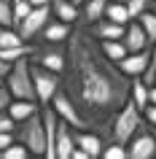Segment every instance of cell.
<instances>
[{"label": "cell", "mask_w": 156, "mask_h": 159, "mask_svg": "<svg viewBox=\"0 0 156 159\" xmlns=\"http://www.w3.org/2000/svg\"><path fill=\"white\" fill-rule=\"evenodd\" d=\"M65 92L89 124L113 119L132 94V78L105 57L89 27H73L67 38Z\"/></svg>", "instance_id": "1"}, {"label": "cell", "mask_w": 156, "mask_h": 159, "mask_svg": "<svg viewBox=\"0 0 156 159\" xmlns=\"http://www.w3.org/2000/svg\"><path fill=\"white\" fill-rule=\"evenodd\" d=\"M143 121H145L143 108L129 97V100L121 105V111L110 119V127H108V129H110V140L129 146V140L135 138V132H137L140 127H143Z\"/></svg>", "instance_id": "2"}, {"label": "cell", "mask_w": 156, "mask_h": 159, "mask_svg": "<svg viewBox=\"0 0 156 159\" xmlns=\"http://www.w3.org/2000/svg\"><path fill=\"white\" fill-rule=\"evenodd\" d=\"M6 86L19 100H35L38 102V92H35V81H33V59L30 57L16 59L11 65L8 75H6Z\"/></svg>", "instance_id": "3"}, {"label": "cell", "mask_w": 156, "mask_h": 159, "mask_svg": "<svg viewBox=\"0 0 156 159\" xmlns=\"http://www.w3.org/2000/svg\"><path fill=\"white\" fill-rule=\"evenodd\" d=\"M16 140L25 143L30 154L35 157H46V148H49V143H46V124H43V113H33L30 119L25 121H19L16 127Z\"/></svg>", "instance_id": "4"}, {"label": "cell", "mask_w": 156, "mask_h": 159, "mask_svg": "<svg viewBox=\"0 0 156 159\" xmlns=\"http://www.w3.org/2000/svg\"><path fill=\"white\" fill-rule=\"evenodd\" d=\"M62 73H54L43 65H35L33 62V81H35V92H38V102L46 105V102L54 100V94L62 89Z\"/></svg>", "instance_id": "5"}, {"label": "cell", "mask_w": 156, "mask_h": 159, "mask_svg": "<svg viewBox=\"0 0 156 159\" xmlns=\"http://www.w3.org/2000/svg\"><path fill=\"white\" fill-rule=\"evenodd\" d=\"M35 65H43L54 70V73H65L67 65V49H62V43H46L41 49H35V54L30 57Z\"/></svg>", "instance_id": "6"}, {"label": "cell", "mask_w": 156, "mask_h": 159, "mask_svg": "<svg viewBox=\"0 0 156 159\" xmlns=\"http://www.w3.org/2000/svg\"><path fill=\"white\" fill-rule=\"evenodd\" d=\"M51 105H54V111H57V113L65 119V121H70L75 129H89V121H86V116L78 111V105L70 100V94H67V92H62V89H59V92L54 94Z\"/></svg>", "instance_id": "7"}, {"label": "cell", "mask_w": 156, "mask_h": 159, "mask_svg": "<svg viewBox=\"0 0 156 159\" xmlns=\"http://www.w3.org/2000/svg\"><path fill=\"white\" fill-rule=\"evenodd\" d=\"M51 16H54V11H51V6H35L33 11H30V16L19 25V33H22V38L25 41H30V38H38V35L43 33V27L51 22Z\"/></svg>", "instance_id": "8"}, {"label": "cell", "mask_w": 156, "mask_h": 159, "mask_svg": "<svg viewBox=\"0 0 156 159\" xmlns=\"http://www.w3.org/2000/svg\"><path fill=\"white\" fill-rule=\"evenodd\" d=\"M129 159H154L156 157V135L151 129H145V124L140 127L135 138L129 140Z\"/></svg>", "instance_id": "9"}, {"label": "cell", "mask_w": 156, "mask_h": 159, "mask_svg": "<svg viewBox=\"0 0 156 159\" xmlns=\"http://www.w3.org/2000/svg\"><path fill=\"white\" fill-rule=\"evenodd\" d=\"M118 67H121L129 78H143V75L148 73V67H151V49L129 51V54L118 62Z\"/></svg>", "instance_id": "10"}, {"label": "cell", "mask_w": 156, "mask_h": 159, "mask_svg": "<svg viewBox=\"0 0 156 159\" xmlns=\"http://www.w3.org/2000/svg\"><path fill=\"white\" fill-rule=\"evenodd\" d=\"M73 148H75V127L59 116L57 146H54V151H57V159H70V157H73Z\"/></svg>", "instance_id": "11"}, {"label": "cell", "mask_w": 156, "mask_h": 159, "mask_svg": "<svg viewBox=\"0 0 156 159\" xmlns=\"http://www.w3.org/2000/svg\"><path fill=\"white\" fill-rule=\"evenodd\" d=\"M89 30H91V35H94L97 41H113V38H124L127 25H118V22H113V19L102 16L100 22L89 25Z\"/></svg>", "instance_id": "12"}, {"label": "cell", "mask_w": 156, "mask_h": 159, "mask_svg": "<svg viewBox=\"0 0 156 159\" xmlns=\"http://www.w3.org/2000/svg\"><path fill=\"white\" fill-rule=\"evenodd\" d=\"M121 41L127 43V49H129V51H143V49H151L148 33L143 30V25H140L137 19H132L129 25H127V33H124V38H121Z\"/></svg>", "instance_id": "13"}, {"label": "cell", "mask_w": 156, "mask_h": 159, "mask_svg": "<svg viewBox=\"0 0 156 159\" xmlns=\"http://www.w3.org/2000/svg\"><path fill=\"white\" fill-rule=\"evenodd\" d=\"M75 146H81L91 159L102 157V148H105L102 138H100L97 132H89V129H75Z\"/></svg>", "instance_id": "14"}, {"label": "cell", "mask_w": 156, "mask_h": 159, "mask_svg": "<svg viewBox=\"0 0 156 159\" xmlns=\"http://www.w3.org/2000/svg\"><path fill=\"white\" fill-rule=\"evenodd\" d=\"M70 33H73V25H67V22H59V19H51L49 25L43 27V43H67V38H70Z\"/></svg>", "instance_id": "15"}, {"label": "cell", "mask_w": 156, "mask_h": 159, "mask_svg": "<svg viewBox=\"0 0 156 159\" xmlns=\"http://www.w3.org/2000/svg\"><path fill=\"white\" fill-rule=\"evenodd\" d=\"M51 11H54V19L67 22V25H78V19H81L75 0H51Z\"/></svg>", "instance_id": "16"}, {"label": "cell", "mask_w": 156, "mask_h": 159, "mask_svg": "<svg viewBox=\"0 0 156 159\" xmlns=\"http://www.w3.org/2000/svg\"><path fill=\"white\" fill-rule=\"evenodd\" d=\"M6 111H8L16 121H25V119H30L33 113H38V111H41V102H35V100H19V97H14V100L8 102V108H6Z\"/></svg>", "instance_id": "17"}, {"label": "cell", "mask_w": 156, "mask_h": 159, "mask_svg": "<svg viewBox=\"0 0 156 159\" xmlns=\"http://www.w3.org/2000/svg\"><path fill=\"white\" fill-rule=\"evenodd\" d=\"M108 3H110V0H86V3H83V11H81V19L86 25L100 22V19L105 16V11H108Z\"/></svg>", "instance_id": "18"}, {"label": "cell", "mask_w": 156, "mask_h": 159, "mask_svg": "<svg viewBox=\"0 0 156 159\" xmlns=\"http://www.w3.org/2000/svg\"><path fill=\"white\" fill-rule=\"evenodd\" d=\"M100 46H102V51H105V57L113 59L116 65H118V62L129 54V49H127V43H124L121 38H113V41H100Z\"/></svg>", "instance_id": "19"}, {"label": "cell", "mask_w": 156, "mask_h": 159, "mask_svg": "<svg viewBox=\"0 0 156 159\" xmlns=\"http://www.w3.org/2000/svg\"><path fill=\"white\" fill-rule=\"evenodd\" d=\"M129 97L145 111V105L151 102V84H148L145 78H132V94Z\"/></svg>", "instance_id": "20"}, {"label": "cell", "mask_w": 156, "mask_h": 159, "mask_svg": "<svg viewBox=\"0 0 156 159\" xmlns=\"http://www.w3.org/2000/svg\"><path fill=\"white\" fill-rule=\"evenodd\" d=\"M105 16L113 19V22H118V25H129V22H132L129 11H127V3H121V0H110V3H108Z\"/></svg>", "instance_id": "21"}, {"label": "cell", "mask_w": 156, "mask_h": 159, "mask_svg": "<svg viewBox=\"0 0 156 159\" xmlns=\"http://www.w3.org/2000/svg\"><path fill=\"white\" fill-rule=\"evenodd\" d=\"M19 43H27L19 33V27H6L0 25V49H8V46H19Z\"/></svg>", "instance_id": "22"}, {"label": "cell", "mask_w": 156, "mask_h": 159, "mask_svg": "<svg viewBox=\"0 0 156 159\" xmlns=\"http://www.w3.org/2000/svg\"><path fill=\"white\" fill-rule=\"evenodd\" d=\"M137 22L148 33V41H151V49H154V43H156V11H143L137 16Z\"/></svg>", "instance_id": "23"}, {"label": "cell", "mask_w": 156, "mask_h": 159, "mask_svg": "<svg viewBox=\"0 0 156 159\" xmlns=\"http://www.w3.org/2000/svg\"><path fill=\"white\" fill-rule=\"evenodd\" d=\"M27 157H30V148H27L25 143H19V140H14L8 148L0 151V159H27Z\"/></svg>", "instance_id": "24"}, {"label": "cell", "mask_w": 156, "mask_h": 159, "mask_svg": "<svg viewBox=\"0 0 156 159\" xmlns=\"http://www.w3.org/2000/svg\"><path fill=\"white\" fill-rule=\"evenodd\" d=\"M102 157H105V159H129V148H127L124 143L110 140L105 148H102Z\"/></svg>", "instance_id": "25"}, {"label": "cell", "mask_w": 156, "mask_h": 159, "mask_svg": "<svg viewBox=\"0 0 156 159\" xmlns=\"http://www.w3.org/2000/svg\"><path fill=\"white\" fill-rule=\"evenodd\" d=\"M33 8H35V6L30 3V0H14V22H16V27L30 16V11H33Z\"/></svg>", "instance_id": "26"}, {"label": "cell", "mask_w": 156, "mask_h": 159, "mask_svg": "<svg viewBox=\"0 0 156 159\" xmlns=\"http://www.w3.org/2000/svg\"><path fill=\"white\" fill-rule=\"evenodd\" d=\"M0 25L16 27V22H14V0H0Z\"/></svg>", "instance_id": "27"}, {"label": "cell", "mask_w": 156, "mask_h": 159, "mask_svg": "<svg viewBox=\"0 0 156 159\" xmlns=\"http://www.w3.org/2000/svg\"><path fill=\"white\" fill-rule=\"evenodd\" d=\"M154 0H127V11H129L132 19H137L143 11H148V6H151Z\"/></svg>", "instance_id": "28"}, {"label": "cell", "mask_w": 156, "mask_h": 159, "mask_svg": "<svg viewBox=\"0 0 156 159\" xmlns=\"http://www.w3.org/2000/svg\"><path fill=\"white\" fill-rule=\"evenodd\" d=\"M16 127H19V121L8 111H0V132H16Z\"/></svg>", "instance_id": "29"}, {"label": "cell", "mask_w": 156, "mask_h": 159, "mask_svg": "<svg viewBox=\"0 0 156 159\" xmlns=\"http://www.w3.org/2000/svg\"><path fill=\"white\" fill-rule=\"evenodd\" d=\"M11 100H14V94H11L8 86L3 84V86H0V111H6V108H8V102H11Z\"/></svg>", "instance_id": "30"}, {"label": "cell", "mask_w": 156, "mask_h": 159, "mask_svg": "<svg viewBox=\"0 0 156 159\" xmlns=\"http://www.w3.org/2000/svg\"><path fill=\"white\" fill-rule=\"evenodd\" d=\"M143 116H145V124L148 127H156V105H154V102H148V105H145Z\"/></svg>", "instance_id": "31"}, {"label": "cell", "mask_w": 156, "mask_h": 159, "mask_svg": "<svg viewBox=\"0 0 156 159\" xmlns=\"http://www.w3.org/2000/svg\"><path fill=\"white\" fill-rule=\"evenodd\" d=\"M14 140H16V132H0V151L8 148Z\"/></svg>", "instance_id": "32"}, {"label": "cell", "mask_w": 156, "mask_h": 159, "mask_svg": "<svg viewBox=\"0 0 156 159\" xmlns=\"http://www.w3.org/2000/svg\"><path fill=\"white\" fill-rule=\"evenodd\" d=\"M154 70H156V43H154V49H151V67H148V73L143 75L148 84H151V78H154Z\"/></svg>", "instance_id": "33"}, {"label": "cell", "mask_w": 156, "mask_h": 159, "mask_svg": "<svg viewBox=\"0 0 156 159\" xmlns=\"http://www.w3.org/2000/svg\"><path fill=\"white\" fill-rule=\"evenodd\" d=\"M70 159H91V157L81 148V146H75V148H73V157H70Z\"/></svg>", "instance_id": "34"}, {"label": "cell", "mask_w": 156, "mask_h": 159, "mask_svg": "<svg viewBox=\"0 0 156 159\" xmlns=\"http://www.w3.org/2000/svg\"><path fill=\"white\" fill-rule=\"evenodd\" d=\"M8 70H11V62H6V59L0 57V75H8Z\"/></svg>", "instance_id": "35"}, {"label": "cell", "mask_w": 156, "mask_h": 159, "mask_svg": "<svg viewBox=\"0 0 156 159\" xmlns=\"http://www.w3.org/2000/svg\"><path fill=\"white\" fill-rule=\"evenodd\" d=\"M33 6H51V0H30Z\"/></svg>", "instance_id": "36"}, {"label": "cell", "mask_w": 156, "mask_h": 159, "mask_svg": "<svg viewBox=\"0 0 156 159\" xmlns=\"http://www.w3.org/2000/svg\"><path fill=\"white\" fill-rule=\"evenodd\" d=\"M151 102H154V105H156V84L151 86Z\"/></svg>", "instance_id": "37"}, {"label": "cell", "mask_w": 156, "mask_h": 159, "mask_svg": "<svg viewBox=\"0 0 156 159\" xmlns=\"http://www.w3.org/2000/svg\"><path fill=\"white\" fill-rule=\"evenodd\" d=\"M156 84V70H154V78H151V86H154Z\"/></svg>", "instance_id": "38"}, {"label": "cell", "mask_w": 156, "mask_h": 159, "mask_svg": "<svg viewBox=\"0 0 156 159\" xmlns=\"http://www.w3.org/2000/svg\"><path fill=\"white\" fill-rule=\"evenodd\" d=\"M3 84H6V75H0V86H3Z\"/></svg>", "instance_id": "39"}, {"label": "cell", "mask_w": 156, "mask_h": 159, "mask_svg": "<svg viewBox=\"0 0 156 159\" xmlns=\"http://www.w3.org/2000/svg\"><path fill=\"white\" fill-rule=\"evenodd\" d=\"M75 3H78V6H83V3H86V0H75Z\"/></svg>", "instance_id": "40"}, {"label": "cell", "mask_w": 156, "mask_h": 159, "mask_svg": "<svg viewBox=\"0 0 156 159\" xmlns=\"http://www.w3.org/2000/svg\"><path fill=\"white\" fill-rule=\"evenodd\" d=\"M121 3H127V0H121Z\"/></svg>", "instance_id": "41"}, {"label": "cell", "mask_w": 156, "mask_h": 159, "mask_svg": "<svg viewBox=\"0 0 156 159\" xmlns=\"http://www.w3.org/2000/svg\"><path fill=\"white\" fill-rule=\"evenodd\" d=\"M154 3H156V0H154Z\"/></svg>", "instance_id": "42"}]
</instances>
